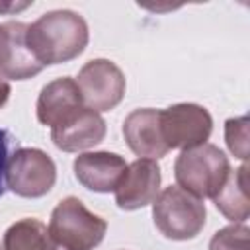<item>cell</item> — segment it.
Masks as SVG:
<instances>
[{
  "label": "cell",
  "instance_id": "6da1fadb",
  "mask_svg": "<svg viewBox=\"0 0 250 250\" xmlns=\"http://www.w3.org/2000/svg\"><path fill=\"white\" fill-rule=\"evenodd\" d=\"M27 47L43 64H61L76 59L88 45L86 20L72 10H53L27 25Z\"/></svg>",
  "mask_w": 250,
  "mask_h": 250
},
{
  "label": "cell",
  "instance_id": "7a4b0ae2",
  "mask_svg": "<svg viewBox=\"0 0 250 250\" xmlns=\"http://www.w3.org/2000/svg\"><path fill=\"white\" fill-rule=\"evenodd\" d=\"M229 172L230 164L227 154L211 143L182 150L174 162V178L178 188L199 199H213L225 184Z\"/></svg>",
  "mask_w": 250,
  "mask_h": 250
},
{
  "label": "cell",
  "instance_id": "3957f363",
  "mask_svg": "<svg viewBox=\"0 0 250 250\" xmlns=\"http://www.w3.org/2000/svg\"><path fill=\"white\" fill-rule=\"evenodd\" d=\"M205 203L189 191L170 186L152 201V219L162 236L170 240H191L205 227Z\"/></svg>",
  "mask_w": 250,
  "mask_h": 250
},
{
  "label": "cell",
  "instance_id": "277c9868",
  "mask_svg": "<svg viewBox=\"0 0 250 250\" xmlns=\"http://www.w3.org/2000/svg\"><path fill=\"white\" fill-rule=\"evenodd\" d=\"M51 238L64 250H94L105 236L107 223L68 195L57 203L47 227Z\"/></svg>",
  "mask_w": 250,
  "mask_h": 250
},
{
  "label": "cell",
  "instance_id": "5b68a950",
  "mask_svg": "<svg viewBox=\"0 0 250 250\" xmlns=\"http://www.w3.org/2000/svg\"><path fill=\"white\" fill-rule=\"evenodd\" d=\"M57 180V166L53 158L33 146L16 148L6 168V189L20 197L37 199L47 195Z\"/></svg>",
  "mask_w": 250,
  "mask_h": 250
},
{
  "label": "cell",
  "instance_id": "8992f818",
  "mask_svg": "<svg viewBox=\"0 0 250 250\" xmlns=\"http://www.w3.org/2000/svg\"><path fill=\"white\" fill-rule=\"evenodd\" d=\"M78 90L84 107L92 111H109L125 96V74L109 59H92L78 72Z\"/></svg>",
  "mask_w": 250,
  "mask_h": 250
},
{
  "label": "cell",
  "instance_id": "52a82bcc",
  "mask_svg": "<svg viewBox=\"0 0 250 250\" xmlns=\"http://www.w3.org/2000/svg\"><path fill=\"white\" fill-rule=\"evenodd\" d=\"M160 129L162 139L168 148H193L211 137L213 117L197 104H174L160 109Z\"/></svg>",
  "mask_w": 250,
  "mask_h": 250
},
{
  "label": "cell",
  "instance_id": "ba28073f",
  "mask_svg": "<svg viewBox=\"0 0 250 250\" xmlns=\"http://www.w3.org/2000/svg\"><path fill=\"white\" fill-rule=\"evenodd\" d=\"M160 166L150 158H137L127 164L115 188V203L123 211H137L146 207L160 193Z\"/></svg>",
  "mask_w": 250,
  "mask_h": 250
},
{
  "label": "cell",
  "instance_id": "9c48e42d",
  "mask_svg": "<svg viewBox=\"0 0 250 250\" xmlns=\"http://www.w3.org/2000/svg\"><path fill=\"white\" fill-rule=\"evenodd\" d=\"M27 23H0V76L10 80H25L39 74L45 66L27 47Z\"/></svg>",
  "mask_w": 250,
  "mask_h": 250
},
{
  "label": "cell",
  "instance_id": "30bf717a",
  "mask_svg": "<svg viewBox=\"0 0 250 250\" xmlns=\"http://www.w3.org/2000/svg\"><path fill=\"white\" fill-rule=\"evenodd\" d=\"M72 168L76 180L86 189L96 193H109L115 191L121 176L127 170V162L115 152L100 150L78 154L72 162Z\"/></svg>",
  "mask_w": 250,
  "mask_h": 250
},
{
  "label": "cell",
  "instance_id": "8fae6325",
  "mask_svg": "<svg viewBox=\"0 0 250 250\" xmlns=\"http://www.w3.org/2000/svg\"><path fill=\"white\" fill-rule=\"evenodd\" d=\"M84 107L82 96L78 90V84L70 76L55 78L47 86L41 88L39 98H37V119L41 125L47 127H57L70 119L74 113H78Z\"/></svg>",
  "mask_w": 250,
  "mask_h": 250
},
{
  "label": "cell",
  "instance_id": "7c38bea8",
  "mask_svg": "<svg viewBox=\"0 0 250 250\" xmlns=\"http://www.w3.org/2000/svg\"><path fill=\"white\" fill-rule=\"evenodd\" d=\"M123 137L127 146L141 158H162L170 150L162 139L160 109L143 107L131 111L123 121Z\"/></svg>",
  "mask_w": 250,
  "mask_h": 250
},
{
  "label": "cell",
  "instance_id": "4fadbf2b",
  "mask_svg": "<svg viewBox=\"0 0 250 250\" xmlns=\"http://www.w3.org/2000/svg\"><path fill=\"white\" fill-rule=\"evenodd\" d=\"M105 137V121L98 111L82 107L64 123L51 129L53 145L62 152H78L100 145Z\"/></svg>",
  "mask_w": 250,
  "mask_h": 250
},
{
  "label": "cell",
  "instance_id": "5bb4252c",
  "mask_svg": "<svg viewBox=\"0 0 250 250\" xmlns=\"http://www.w3.org/2000/svg\"><path fill=\"white\" fill-rule=\"evenodd\" d=\"M217 209L225 215V219L232 223H244L250 215L248 203V166L242 162L236 170H230L225 184L213 197Z\"/></svg>",
  "mask_w": 250,
  "mask_h": 250
},
{
  "label": "cell",
  "instance_id": "9a60e30c",
  "mask_svg": "<svg viewBox=\"0 0 250 250\" xmlns=\"http://www.w3.org/2000/svg\"><path fill=\"white\" fill-rule=\"evenodd\" d=\"M2 250H64L59 246L39 219H20L4 232Z\"/></svg>",
  "mask_w": 250,
  "mask_h": 250
},
{
  "label": "cell",
  "instance_id": "2e32d148",
  "mask_svg": "<svg viewBox=\"0 0 250 250\" xmlns=\"http://www.w3.org/2000/svg\"><path fill=\"white\" fill-rule=\"evenodd\" d=\"M248 227L244 223H232L217 230L209 242V250H248Z\"/></svg>",
  "mask_w": 250,
  "mask_h": 250
},
{
  "label": "cell",
  "instance_id": "e0dca14e",
  "mask_svg": "<svg viewBox=\"0 0 250 250\" xmlns=\"http://www.w3.org/2000/svg\"><path fill=\"white\" fill-rule=\"evenodd\" d=\"M225 141L229 150L240 158L246 160L248 156V117H232L225 121Z\"/></svg>",
  "mask_w": 250,
  "mask_h": 250
},
{
  "label": "cell",
  "instance_id": "ac0fdd59",
  "mask_svg": "<svg viewBox=\"0 0 250 250\" xmlns=\"http://www.w3.org/2000/svg\"><path fill=\"white\" fill-rule=\"evenodd\" d=\"M14 143L16 139L12 137V133L6 129H0V197L6 193V168L12 156Z\"/></svg>",
  "mask_w": 250,
  "mask_h": 250
},
{
  "label": "cell",
  "instance_id": "d6986e66",
  "mask_svg": "<svg viewBox=\"0 0 250 250\" xmlns=\"http://www.w3.org/2000/svg\"><path fill=\"white\" fill-rule=\"evenodd\" d=\"M33 2L31 0H25V2H18V0H0V16L2 14H16V12H21L25 8H29Z\"/></svg>",
  "mask_w": 250,
  "mask_h": 250
},
{
  "label": "cell",
  "instance_id": "ffe728a7",
  "mask_svg": "<svg viewBox=\"0 0 250 250\" xmlns=\"http://www.w3.org/2000/svg\"><path fill=\"white\" fill-rule=\"evenodd\" d=\"M10 92H12V88H10V82L6 80V78H2L0 76V109L4 107V104L8 102V98H10Z\"/></svg>",
  "mask_w": 250,
  "mask_h": 250
}]
</instances>
